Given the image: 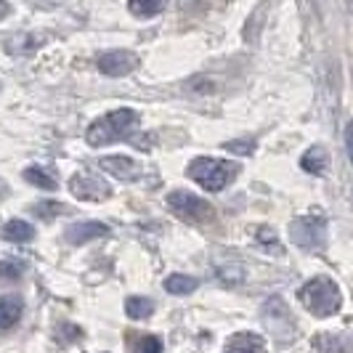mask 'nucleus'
<instances>
[{
	"label": "nucleus",
	"mask_w": 353,
	"mask_h": 353,
	"mask_svg": "<svg viewBox=\"0 0 353 353\" xmlns=\"http://www.w3.org/2000/svg\"><path fill=\"white\" fill-rule=\"evenodd\" d=\"M24 274V263L21 261H3L0 263V279H19Z\"/></svg>",
	"instance_id": "23"
},
{
	"label": "nucleus",
	"mask_w": 353,
	"mask_h": 353,
	"mask_svg": "<svg viewBox=\"0 0 353 353\" xmlns=\"http://www.w3.org/2000/svg\"><path fill=\"white\" fill-rule=\"evenodd\" d=\"M168 208L176 218L186 221V223H194V226L210 223L215 218V210H212L210 202H205L202 196L192 194V192H183V189L168 194Z\"/></svg>",
	"instance_id": "4"
},
{
	"label": "nucleus",
	"mask_w": 353,
	"mask_h": 353,
	"mask_svg": "<svg viewBox=\"0 0 353 353\" xmlns=\"http://www.w3.org/2000/svg\"><path fill=\"white\" fill-rule=\"evenodd\" d=\"M24 181H30L32 186H37V189H46V192H53L59 183H56V176H53L48 168H40V165H35V168H27L24 170Z\"/></svg>",
	"instance_id": "16"
},
{
	"label": "nucleus",
	"mask_w": 353,
	"mask_h": 353,
	"mask_svg": "<svg viewBox=\"0 0 353 353\" xmlns=\"http://www.w3.org/2000/svg\"><path fill=\"white\" fill-rule=\"evenodd\" d=\"M11 11H14V8H11V3H8V0H0V21L11 17Z\"/></svg>",
	"instance_id": "26"
},
{
	"label": "nucleus",
	"mask_w": 353,
	"mask_h": 353,
	"mask_svg": "<svg viewBox=\"0 0 353 353\" xmlns=\"http://www.w3.org/2000/svg\"><path fill=\"white\" fill-rule=\"evenodd\" d=\"M141 123V117H139V112L136 109H112V112H106L104 117H99L96 123L88 128V133H85V141L90 146H109V143H117V141H125V139H130L133 133H136V128Z\"/></svg>",
	"instance_id": "1"
},
{
	"label": "nucleus",
	"mask_w": 353,
	"mask_h": 353,
	"mask_svg": "<svg viewBox=\"0 0 353 353\" xmlns=\"http://www.w3.org/2000/svg\"><path fill=\"white\" fill-rule=\"evenodd\" d=\"M255 239H258V245L263 250H271V252H276V255H282V245H279V239H276V231L268 229V226H261L258 234H255Z\"/></svg>",
	"instance_id": "20"
},
{
	"label": "nucleus",
	"mask_w": 353,
	"mask_h": 353,
	"mask_svg": "<svg viewBox=\"0 0 353 353\" xmlns=\"http://www.w3.org/2000/svg\"><path fill=\"white\" fill-rule=\"evenodd\" d=\"M223 353H265V343L261 335L252 332H239L226 343Z\"/></svg>",
	"instance_id": "10"
},
{
	"label": "nucleus",
	"mask_w": 353,
	"mask_h": 353,
	"mask_svg": "<svg viewBox=\"0 0 353 353\" xmlns=\"http://www.w3.org/2000/svg\"><path fill=\"white\" fill-rule=\"evenodd\" d=\"M37 46H40V40H35L32 35H19L17 40L6 43V51L14 56H30L32 51H37Z\"/></svg>",
	"instance_id": "19"
},
{
	"label": "nucleus",
	"mask_w": 353,
	"mask_h": 353,
	"mask_svg": "<svg viewBox=\"0 0 353 353\" xmlns=\"http://www.w3.org/2000/svg\"><path fill=\"white\" fill-rule=\"evenodd\" d=\"M133 353H162V340L157 335H143L133 343Z\"/></svg>",
	"instance_id": "21"
},
{
	"label": "nucleus",
	"mask_w": 353,
	"mask_h": 353,
	"mask_svg": "<svg viewBox=\"0 0 353 353\" xmlns=\"http://www.w3.org/2000/svg\"><path fill=\"white\" fill-rule=\"evenodd\" d=\"M21 314H24V301L21 298H14V295L0 298V332L17 327Z\"/></svg>",
	"instance_id": "11"
},
{
	"label": "nucleus",
	"mask_w": 353,
	"mask_h": 353,
	"mask_svg": "<svg viewBox=\"0 0 353 353\" xmlns=\"http://www.w3.org/2000/svg\"><path fill=\"white\" fill-rule=\"evenodd\" d=\"M316 348L319 353H351V345H348V337H337V335H319L316 337Z\"/></svg>",
	"instance_id": "18"
},
{
	"label": "nucleus",
	"mask_w": 353,
	"mask_h": 353,
	"mask_svg": "<svg viewBox=\"0 0 353 353\" xmlns=\"http://www.w3.org/2000/svg\"><path fill=\"white\" fill-rule=\"evenodd\" d=\"M189 176L208 192H223L226 186L234 183V178L239 176V162L215 157H196L189 165Z\"/></svg>",
	"instance_id": "3"
},
{
	"label": "nucleus",
	"mask_w": 353,
	"mask_h": 353,
	"mask_svg": "<svg viewBox=\"0 0 353 353\" xmlns=\"http://www.w3.org/2000/svg\"><path fill=\"white\" fill-rule=\"evenodd\" d=\"M298 298L301 303L319 319L335 316L337 311L343 308V295H340V287L327 276H314L311 282H305L298 290Z\"/></svg>",
	"instance_id": "2"
},
{
	"label": "nucleus",
	"mask_w": 353,
	"mask_h": 353,
	"mask_svg": "<svg viewBox=\"0 0 353 353\" xmlns=\"http://www.w3.org/2000/svg\"><path fill=\"white\" fill-rule=\"evenodd\" d=\"M99 64V72L106 74V77H125L139 67V56L133 51H125V48H117V51H106L96 59Z\"/></svg>",
	"instance_id": "6"
},
{
	"label": "nucleus",
	"mask_w": 353,
	"mask_h": 353,
	"mask_svg": "<svg viewBox=\"0 0 353 353\" xmlns=\"http://www.w3.org/2000/svg\"><path fill=\"white\" fill-rule=\"evenodd\" d=\"M165 6H168V0H128L130 14L139 19H154L165 11Z\"/></svg>",
	"instance_id": "14"
},
{
	"label": "nucleus",
	"mask_w": 353,
	"mask_h": 353,
	"mask_svg": "<svg viewBox=\"0 0 353 353\" xmlns=\"http://www.w3.org/2000/svg\"><path fill=\"white\" fill-rule=\"evenodd\" d=\"M215 274L223 284H239L245 279V268H239V265H221Z\"/></svg>",
	"instance_id": "22"
},
{
	"label": "nucleus",
	"mask_w": 353,
	"mask_h": 353,
	"mask_svg": "<svg viewBox=\"0 0 353 353\" xmlns=\"http://www.w3.org/2000/svg\"><path fill=\"white\" fill-rule=\"evenodd\" d=\"M125 314H128V319H133V321L149 319L154 314V303L149 301V298H141V295H133V298L125 301Z\"/></svg>",
	"instance_id": "15"
},
{
	"label": "nucleus",
	"mask_w": 353,
	"mask_h": 353,
	"mask_svg": "<svg viewBox=\"0 0 353 353\" xmlns=\"http://www.w3.org/2000/svg\"><path fill=\"white\" fill-rule=\"evenodd\" d=\"M3 236L8 242H17V245H24V242H32L35 239V226H30L27 221H8L3 226Z\"/></svg>",
	"instance_id": "12"
},
{
	"label": "nucleus",
	"mask_w": 353,
	"mask_h": 353,
	"mask_svg": "<svg viewBox=\"0 0 353 353\" xmlns=\"http://www.w3.org/2000/svg\"><path fill=\"white\" fill-rule=\"evenodd\" d=\"M0 88H3V85H0Z\"/></svg>",
	"instance_id": "27"
},
{
	"label": "nucleus",
	"mask_w": 353,
	"mask_h": 353,
	"mask_svg": "<svg viewBox=\"0 0 353 353\" xmlns=\"http://www.w3.org/2000/svg\"><path fill=\"white\" fill-rule=\"evenodd\" d=\"M67 210L61 202H40L35 208V212L40 215V218H53V215H61V212Z\"/></svg>",
	"instance_id": "24"
},
{
	"label": "nucleus",
	"mask_w": 353,
	"mask_h": 353,
	"mask_svg": "<svg viewBox=\"0 0 353 353\" xmlns=\"http://www.w3.org/2000/svg\"><path fill=\"white\" fill-rule=\"evenodd\" d=\"M290 239L303 250H321L327 245V221L319 215L295 218L290 223Z\"/></svg>",
	"instance_id": "5"
},
{
	"label": "nucleus",
	"mask_w": 353,
	"mask_h": 353,
	"mask_svg": "<svg viewBox=\"0 0 353 353\" xmlns=\"http://www.w3.org/2000/svg\"><path fill=\"white\" fill-rule=\"evenodd\" d=\"M301 168L311 176H321L327 170V152L321 146H311L301 159Z\"/></svg>",
	"instance_id": "13"
},
{
	"label": "nucleus",
	"mask_w": 353,
	"mask_h": 353,
	"mask_svg": "<svg viewBox=\"0 0 353 353\" xmlns=\"http://www.w3.org/2000/svg\"><path fill=\"white\" fill-rule=\"evenodd\" d=\"M196 287H199V282L189 274H173V276L165 279V290L170 295H192Z\"/></svg>",
	"instance_id": "17"
},
{
	"label": "nucleus",
	"mask_w": 353,
	"mask_h": 353,
	"mask_svg": "<svg viewBox=\"0 0 353 353\" xmlns=\"http://www.w3.org/2000/svg\"><path fill=\"white\" fill-rule=\"evenodd\" d=\"M99 165H101V170H106L109 176L120 178V181H136L141 176V162H136L130 157H120V154L99 159Z\"/></svg>",
	"instance_id": "8"
},
{
	"label": "nucleus",
	"mask_w": 353,
	"mask_h": 353,
	"mask_svg": "<svg viewBox=\"0 0 353 353\" xmlns=\"http://www.w3.org/2000/svg\"><path fill=\"white\" fill-rule=\"evenodd\" d=\"M109 234V226L101 223V221H83V223H72L70 229L64 231L67 242L70 245H85L90 239H99V236H106Z\"/></svg>",
	"instance_id": "9"
},
{
	"label": "nucleus",
	"mask_w": 353,
	"mask_h": 353,
	"mask_svg": "<svg viewBox=\"0 0 353 353\" xmlns=\"http://www.w3.org/2000/svg\"><path fill=\"white\" fill-rule=\"evenodd\" d=\"M226 149L229 152H239V154H252V149H255V141L250 139V143H226Z\"/></svg>",
	"instance_id": "25"
},
{
	"label": "nucleus",
	"mask_w": 353,
	"mask_h": 353,
	"mask_svg": "<svg viewBox=\"0 0 353 353\" xmlns=\"http://www.w3.org/2000/svg\"><path fill=\"white\" fill-rule=\"evenodd\" d=\"M70 192H72V196H77V199H83V202H99V199H109V196H112L109 183H104L101 178L90 176V173H77V176H72Z\"/></svg>",
	"instance_id": "7"
}]
</instances>
